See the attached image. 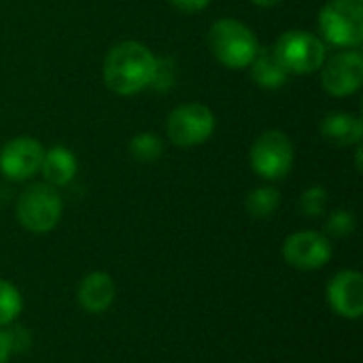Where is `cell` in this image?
Here are the masks:
<instances>
[{
  "mask_svg": "<svg viewBox=\"0 0 363 363\" xmlns=\"http://www.w3.org/2000/svg\"><path fill=\"white\" fill-rule=\"evenodd\" d=\"M62 198L49 183H34L26 187L15 204V217L19 225L32 234L51 232L62 219Z\"/></svg>",
  "mask_w": 363,
  "mask_h": 363,
  "instance_id": "cell-3",
  "label": "cell"
},
{
  "mask_svg": "<svg viewBox=\"0 0 363 363\" xmlns=\"http://www.w3.org/2000/svg\"><path fill=\"white\" fill-rule=\"evenodd\" d=\"M130 153L138 162H155L164 153V143L153 132H140L130 140Z\"/></svg>",
  "mask_w": 363,
  "mask_h": 363,
  "instance_id": "cell-18",
  "label": "cell"
},
{
  "mask_svg": "<svg viewBox=\"0 0 363 363\" xmlns=\"http://www.w3.org/2000/svg\"><path fill=\"white\" fill-rule=\"evenodd\" d=\"M215 132V115L200 102L177 106L166 121L168 138L179 147H196L206 143Z\"/></svg>",
  "mask_w": 363,
  "mask_h": 363,
  "instance_id": "cell-6",
  "label": "cell"
},
{
  "mask_svg": "<svg viewBox=\"0 0 363 363\" xmlns=\"http://www.w3.org/2000/svg\"><path fill=\"white\" fill-rule=\"evenodd\" d=\"M328 302L342 319H362L363 315V277L357 270H340L328 285Z\"/></svg>",
  "mask_w": 363,
  "mask_h": 363,
  "instance_id": "cell-11",
  "label": "cell"
},
{
  "mask_svg": "<svg viewBox=\"0 0 363 363\" xmlns=\"http://www.w3.org/2000/svg\"><path fill=\"white\" fill-rule=\"evenodd\" d=\"M172 6H177L179 11H185V13H196V11H202L208 6L211 0H168Z\"/></svg>",
  "mask_w": 363,
  "mask_h": 363,
  "instance_id": "cell-23",
  "label": "cell"
},
{
  "mask_svg": "<svg viewBox=\"0 0 363 363\" xmlns=\"http://www.w3.org/2000/svg\"><path fill=\"white\" fill-rule=\"evenodd\" d=\"M274 55L287 72L311 74L328 60L325 43L306 30H289L274 43Z\"/></svg>",
  "mask_w": 363,
  "mask_h": 363,
  "instance_id": "cell-4",
  "label": "cell"
},
{
  "mask_svg": "<svg viewBox=\"0 0 363 363\" xmlns=\"http://www.w3.org/2000/svg\"><path fill=\"white\" fill-rule=\"evenodd\" d=\"M294 166V145L285 132L268 130L251 147V168L268 181H279Z\"/></svg>",
  "mask_w": 363,
  "mask_h": 363,
  "instance_id": "cell-7",
  "label": "cell"
},
{
  "mask_svg": "<svg viewBox=\"0 0 363 363\" xmlns=\"http://www.w3.org/2000/svg\"><path fill=\"white\" fill-rule=\"evenodd\" d=\"M321 83L330 96L345 98L355 94L363 83V55L355 49L338 51L323 62Z\"/></svg>",
  "mask_w": 363,
  "mask_h": 363,
  "instance_id": "cell-9",
  "label": "cell"
},
{
  "mask_svg": "<svg viewBox=\"0 0 363 363\" xmlns=\"http://www.w3.org/2000/svg\"><path fill=\"white\" fill-rule=\"evenodd\" d=\"M281 204V194L274 187H257L247 196V213L253 219H268Z\"/></svg>",
  "mask_w": 363,
  "mask_h": 363,
  "instance_id": "cell-16",
  "label": "cell"
},
{
  "mask_svg": "<svg viewBox=\"0 0 363 363\" xmlns=\"http://www.w3.org/2000/svg\"><path fill=\"white\" fill-rule=\"evenodd\" d=\"M40 172L51 187H64L77 174V157L66 147H51L43 155Z\"/></svg>",
  "mask_w": 363,
  "mask_h": 363,
  "instance_id": "cell-14",
  "label": "cell"
},
{
  "mask_svg": "<svg viewBox=\"0 0 363 363\" xmlns=\"http://www.w3.org/2000/svg\"><path fill=\"white\" fill-rule=\"evenodd\" d=\"M170 81H172V62L170 60H157L151 85H155L157 89H166L170 85Z\"/></svg>",
  "mask_w": 363,
  "mask_h": 363,
  "instance_id": "cell-22",
  "label": "cell"
},
{
  "mask_svg": "<svg viewBox=\"0 0 363 363\" xmlns=\"http://www.w3.org/2000/svg\"><path fill=\"white\" fill-rule=\"evenodd\" d=\"M155 64L157 57L149 47L136 40H123L106 53L102 77L111 91L119 96H134L151 85Z\"/></svg>",
  "mask_w": 363,
  "mask_h": 363,
  "instance_id": "cell-1",
  "label": "cell"
},
{
  "mask_svg": "<svg viewBox=\"0 0 363 363\" xmlns=\"http://www.w3.org/2000/svg\"><path fill=\"white\" fill-rule=\"evenodd\" d=\"M283 257L285 262L304 272L321 270L332 259V245L330 238L315 230L294 232L283 242Z\"/></svg>",
  "mask_w": 363,
  "mask_h": 363,
  "instance_id": "cell-8",
  "label": "cell"
},
{
  "mask_svg": "<svg viewBox=\"0 0 363 363\" xmlns=\"http://www.w3.org/2000/svg\"><path fill=\"white\" fill-rule=\"evenodd\" d=\"M208 47L219 64L232 70L251 66L259 51L257 36L238 19H219L208 30Z\"/></svg>",
  "mask_w": 363,
  "mask_h": 363,
  "instance_id": "cell-2",
  "label": "cell"
},
{
  "mask_svg": "<svg viewBox=\"0 0 363 363\" xmlns=\"http://www.w3.org/2000/svg\"><path fill=\"white\" fill-rule=\"evenodd\" d=\"M9 334V340H11V349H13V355L15 353H26L30 347H32V336L26 328H13V330H6Z\"/></svg>",
  "mask_w": 363,
  "mask_h": 363,
  "instance_id": "cell-21",
  "label": "cell"
},
{
  "mask_svg": "<svg viewBox=\"0 0 363 363\" xmlns=\"http://www.w3.org/2000/svg\"><path fill=\"white\" fill-rule=\"evenodd\" d=\"M43 155L45 149L36 138H13L0 151V172L11 181H26L40 170Z\"/></svg>",
  "mask_w": 363,
  "mask_h": 363,
  "instance_id": "cell-10",
  "label": "cell"
},
{
  "mask_svg": "<svg viewBox=\"0 0 363 363\" xmlns=\"http://www.w3.org/2000/svg\"><path fill=\"white\" fill-rule=\"evenodd\" d=\"M357 228V221H355V215L351 211H334L328 221H325V236L330 238H347L355 232Z\"/></svg>",
  "mask_w": 363,
  "mask_h": 363,
  "instance_id": "cell-19",
  "label": "cell"
},
{
  "mask_svg": "<svg viewBox=\"0 0 363 363\" xmlns=\"http://www.w3.org/2000/svg\"><path fill=\"white\" fill-rule=\"evenodd\" d=\"M21 308H23V300L19 289L13 283L0 279V328L15 323L17 317L21 315Z\"/></svg>",
  "mask_w": 363,
  "mask_h": 363,
  "instance_id": "cell-17",
  "label": "cell"
},
{
  "mask_svg": "<svg viewBox=\"0 0 363 363\" xmlns=\"http://www.w3.org/2000/svg\"><path fill=\"white\" fill-rule=\"evenodd\" d=\"M251 77L264 89H279L287 83L289 72L281 66L272 49H259L251 62Z\"/></svg>",
  "mask_w": 363,
  "mask_h": 363,
  "instance_id": "cell-15",
  "label": "cell"
},
{
  "mask_svg": "<svg viewBox=\"0 0 363 363\" xmlns=\"http://www.w3.org/2000/svg\"><path fill=\"white\" fill-rule=\"evenodd\" d=\"M319 30L336 47H357L363 40V0H330L319 13Z\"/></svg>",
  "mask_w": 363,
  "mask_h": 363,
  "instance_id": "cell-5",
  "label": "cell"
},
{
  "mask_svg": "<svg viewBox=\"0 0 363 363\" xmlns=\"http://www.w3.org/2000/svg\"><path fill=\"white\" fill-rule=\"evenodd\" d=\"M115 296H117L115 281L106 272L85 274L77 289L79 304L89 315H102L104 311H108L115 302Z\"/></svg>",
  "mask_w": 363,
  "mask_h": 363,
  "instance_id": "cell-12",
  "label": "cell"
},
{
  "mask_svg": "<svg viewBox=\"0 0 363 363\" xmlns=\"http://www.w3.org/2000/svg\"><path fill=\"white\" fill-rule=\"evenodd\" d=\"M325 206H328V191L321 185L306 189L298 202V208L304 217H319L325 213Z\"/></svg>",
  "mask_w": 363,
  "mask_h": 363,
  "instance_id": "cell-20",
  "label": "cell"
},
{
  "mask_svg": "<svg viewBox=\"0 0 363 363\" xmlns=\"http://www.w3.org/2000/svg\"><path fill=\"white\" fill-rule=\"evenodd\" d=\"M321 136L334 147L359 145L363 136L362 119L351 113H332L321 123Z\"/></svg>",
  "mask_w": 363,
  "mask_h": 363,
  "instance_id": "cell-13",
  "label": "cell"
},
{
  "mask_svg": "<svg viewBox=\"0 0 363 363\" xmlns=\"http://www.w3.org/2000/svg\"><path fill=\"white\" fill-rule=\"evenodd\" d=\"M253 4H257V6H264V9H270V6H277L281 0H251Z\"/></svg>",
  "mask_w": 363,
  "mask_h": 363,
  "instance_id": "cell-25",
  "label": "cell"
},
{
  "mask_svg": "<svg viewBox=\"0 0 363 363\" xmlns=\"http://www.w3.org/2000/svg\"><path fill=\"white\" fill-rule=\"evenodd\" d=\"M13 357V349H11V340L6 330L0 328V363H9V359Z\"/></svg>",
  "mask_w": 363,
  "mask_h": 363,
  "instance_id": "cell-24",
  "label": "cell"
}]
</instances>
